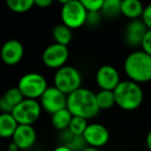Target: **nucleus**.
<instances>
[{"instance_id":"3","label":"nucleus","mask_w":151,"mask_h":151,"mask_svg":"<svg viewBox=\"0 0 151 151\" xmlns=\"http://www.w3.org/2000/svg\"><path fill=\"white\" fill-rule=\"evenodd\" d=\"M113 93L115 97V104L123 111H135L143 104V88L141 84L132 80H121Z\"/></svg>"},{"instance_id":"20","label":"nucleus","mask_w":151,"mask_h":151,"mask_svg":"<svg viewBox=\"0 0 151 151\" xmlns=\"http://www.w3.org/2000/svg\"><path fill=\"white\" fill-rule=\"evenodd\" d=\"M72 37H73L72 29H70L64 24L57 25L52 30V38L55 40V43L68 46V44L71 42Z\"/></svg>"},{"instance_id":"19","label":"nucleus","mask_w":151,"mask_h":151,"mask_svg":"<svg viewBox=\"0 0 151 151\" xmlns=\"http://www.w3.org/2000/svg\"><path fill=\"white\" fill-rule=\"evenodd\" d=\"M72 117H73V115L71 114V112L67 108H65V109H62L60 111L52 114L50 123H52V127L56 129L57 131L63 132L68 129L70 122L72 120Z\"/></svg>"},{"instance_id":"24","label":"nucleus","mask_w":151,"mask_h":151,"mask_svg":"<svg viewBox=\"0 0 151 151\" xmlns=\"http://www.w3.org/2000/svg\"><path fill=\"white\" fill-rule=\"evenodd\" d=\"M88 125V119L82 117H78V116H73L68 129L71 133H73L74 135L82 136L84 132H86Z\"/></svg>"},{"instance_id":"18","label":"nucleus","mask_w":151,"mask_h":151,"mask_svg":"<svg viewBox=\"0 0 151 151\" xmlns=\"http://www.w3.org/2000/svg\"><path fill=\"white\" fill-rule=\"evenodd\" d=\"M59 138H60L62 145L67 146L73 151H81L88 146L82 136L74 135L69 129L61 132Z\"/></svg>"},{"instance_id":"6","label":"nucleus","mask_w":151,"mask_h":151,"mask_svg":"<svg viewBox=\"0 0 151 151\" xmlns=\"http://www.w3.org/2000/svg\"><path fill=\"white\" fill-rule=\"evenodd\" d=\"M88 10L78 0H71L64 4L61 8L62 24L66 25L70 29H78L86 25Z\"/></svg>"},{"instance_id":"28","label":"nucleus","mask_w":151,"mask_h":151,"mask_svg":"<svg viewBox=\"0 0 151 151\" xmlns=\"http://www.w3.org/2000/svg\"><path fill=\"white\" fill-rule=\"evenodd\" d=\"M141 47L143 52H145L146 54L151 56V30H148L146 32L143 41H142Z\"/></svg>"},{"instance_id":"5","label":"nucleus","mask_w":151,"mask_h":151,"mask_svg":"<svg viewBox=\"0 0 151 151\" xmlns=\"http://www.w3.org/2000/svg\"><path fill=\"white\" fill-rule=\"evenodd\" d=\"M48 88L47 80L42 74L37 72H29L21 76L18 82V88L25 99L39 100Z\"/></svg>"},{"instance_id":"14","label":"nucleus","mask_w":151,"mask_h":151,"mask_svg":"<svg viewBox=\"0 0 151 151\" xmlns=\"http://www.w3.org/2000/svg\"><path fill=\"white\" fill-rule=\"evenodd\" d=\"M12 139L19 150L26 151L31 149L35 145L36 140H37V134L33 125L19 124Z\"/></svg>"},{"instance_id":"11","label":"nucleus","mask_w":151,"mask_h":151,"mask_svg":"<svg viewBox=\"0 0 151 151\" xmlns=\"http://www.w3.org/2000/svg\"><path fill=\"white\" fill-rule=\"evenodd\" d=\"M120 81L119 72L112 65H103L96 72V83L100 90L114 91Z\"/></svg>"},{"instance_id":"16","label":"nucleus","mask_w":151,"mask_h":151,"mask_svg":"<svg viewBox=\"0 0 151 151\" xmlns=\"http://www.w3.org/2000/svg\"><path fill=\"white\" fill-rule=\"evenodd\" d=\"M144 4L141 0H122L121 14L129 20H139L144 12Z\"/></svg>"},{"instance_id":"8","label":"nucleus","mask_w":151,"mask_h":151,"mask_svg":"<svg viewBox=\"0 0 151 151\" xmlns=\"http://www.w3.org/2000/svg\"><path fill=\"white\" fill-rule=\"evenodd\" d=\"M68 59H69L68 46L55 43V42L44 48L41 56L43 65L54 70H58L64 67L67 63Z\"/></svg>"},{"instance_id":"31","label":"nucleus","mask_w":151,"mask_h":151,"mask_svg":"<svg viewBox=\"0 0 151 151\" xmlns=\"http://www.w3.org/2000/svg\"><path fill=\"white\" fill-rule=\"evenodd\" d=\"M52 151H73V150H71L69 147H67V146H65V145H62L61 144V145L57 146Z\"/></svg>"},{"instance_id":"37","label":"nucleus","mask_w":151,"mask_h":151,"mask_svg":"<svg viewBox=\"0 0 151 151\" xmlns=\"http://www.w3.org/2000/svg\"><path fill=\"white\" fill-rule=\"evenodd\" d=\"M146 151H150V150H146Z\"/></svg>"},{"instance_id":"13","label":"nucleus","mask_w":151,"mask_h":151,"mask_svg":"<svg viewBox=\"0 0 151 151\" xmlns=\"http://www.w3.org/2000/svg\"><path fill=\"white\" fill-rule=\"evenodd\" d=\"M147 31V27L142 22L141 19L129 21L127 26H125L124 34H123L125 43L129 46H131V47L141 46L144 36H145Z\"/></svg>"},{"instance_id":"15","label":"nucleus","mask_w":151,"mask_h":151,"mask_svg":"<svg viewBox=\"0 0 151 151\" xmlns=\"http://www.w3.org/2000/svg\"><path fill=\"white\" fill-rule=\"evenodd\" d=\"M24 99V96L18 86L9 88L0 98V111L3 113H12V110Z\"/></svg>"},{"instance_id":"30","label":"nucleus","mask_w":151,"mask_h":151,"mask_svg":"<svg viewBox=\"0 0 151 151\" xmlns=\"http://www.w3.org/2000/svg\"><path fill=\"white\" fill-rule=\"evenodd\" d=\"M145 143H146V147H147V150L151 151V129H149V131H148L147 135H146Z\"/></svg>"},{"instance_id":"2","label":"nucleus","mask_w":151,"mask_h":151,"mask_svg":"<svg viewBox=\"0 0 151 151\" xmlns=\"http://www.w3.org/2000/svg\"><path fill=\"white\" fill-rule=\"evenodd\" d=\"M123 71L127 79L139 84L151 81V56L142 50H134L123 62Z\"/></svg>"},{"instance_id":"33","label":"nucleus","mask_w":151,"mask_h":151,"mask_svg":"<svg viewBox=\"0 0 151 151\" xmlns=\"http://www.w3.org/2000/svg\"><path fill=\"white\" fill-rule=\"evenodd\" d=\"M57 1H58L59 3H61L62 5H64V4L68 3V2H70V1H71V0H57Z\"/></svg>"},{"instance_id":"1","label":"nucleus","mask_w":151,"mask_h":151,"mask_svg":"<svg viewBox=\"0 0 151 151\" xmlns=\"http://www.w3.org/2000/svg\"><path fill=\"white\" fill-rule=\"evenodd\" d=\"M67 109L73 116L91 119L100 112L96 93L86 88H80L67 96Z\"/></svg>"},{"instance_id":"10","label":"nucleus","mask_w":151,"mask_h":151,"mask_svg":"<svg viewBox=\"0 0 151 151\" xmlns=\"http://www.w3.org/2000/svg\"><path fill=\"white\" fill-rule=\"evenodd\" d=\"M82 137L88 146L100 149L109 143L110 132L106 127V125L102 123L91 122L88 123Z\"/></svg>"},{"instance_id":"21","label":"nucleus","mask_w":151,"mask_h":151,"mask_svg":"<svg viewBox=\"0 0 151 151\" xmlns=\"http://www.w3.org/2000/svg\"><path fill=\"white\" fill-rule=\"evenodd\" d=\"M96 99L100 110L111 109L114 105H116L113 91L100 90L98 93H96Z\"/></svg>"},{"instance_id":"36","label":"nucleus","mask_w":151,"mask_h":151,"mask_svg":"<svg viewBox=\"0 0 151 151\" xmlns=\"http://www.w3.org/2000/svg\"><path fill=\"white\" fill-rule=\"evenodd\" d=\"M115 151H123V150H115Z\"/></svg>"},{"instance_id":"22","label":"nucleus","mask_w":151,"mask_h":151,"mask_svg":"<svg viewBox=\"0 0 151 151\" xmlns=\"http://www.w3.org/2000/svg\"><path fill=\"white\" fill-rule=\"evenodd\" d=\"M121 2L122 0H104L101 8V14L108 19H114L121 14Z\"/></svg>"},{"instance_id":"27","label":"nucleus","mask_w":151,"mask_h":151,"mask_svg":"<svg viewBox=\"0 0 151 151\" xmlns=\"http://www.w3.org/2000/svg\"><path fill=\"white\" fill-rule=\"evenodd\" d=\"M141 20L145 24V26L147 27L148 30H151V2L144 7V12L143 14H142Z\"/></svg>"},{"instance_id":"12","label":"nucleus","mask_w":151,"mask_h":151,"mask_svg":"<svg viewBox=\"0 0 151 151\" xmlns=\"http://www.w3.org/2000/svg\"><path fill=\"white\" fill-rule=\"evenodd\" d=\"M25 48L18 39H8L0 47V59L5 65L16 66L24 58Z\"/></svg>"},{"instance_id":"17","label":"nucleus","mask_w":151,"mask_h":151,"mask_svg":"<svg viewBox=\"0 0 151 151\" xmlns=\"http://www.w3.org/2000/svg\"><path fill=\"white\" fill-rule=\"evenodd\" d=\"M19 127L18 121L12 113H0V138L9 139L14 135Z\"/></svg>"},{"instance_id":"34","label":"nucleus","mask_w":151,"mask_h":151,"mask_svg":"<svg viewBox=\"0 0 151 151\" xmlns=\"http://www.w3.org/2000/svg\"><path fill=\"white\" fill-rule=\"evenodd\" d=\"M6 151H21V150H10V149H7Z\"/></svg>"},{"instance_id":"23","label":"nucleus","mask_w":151,"mask_h":151,"mask_svg":"<svg viewBox=\"0 0 151 151\" xmlns=\"http://www.w3.org/2000/svg\"><path fill=\"white\" fill-rule=\"evenodd\" d=\"M6 6L16 14H23L34 6V0H5Z\"/></svg>"},{"instance_id":"4","label":"nucleus","mask_w":151,"mask_h":151,"mask_svg":"<svg viewBox=\"0 0 151 151\" xmlns=\"http://www.w3.org/2000/svg\"><path fill=\"white\" fill-rule=\"evenodd\" d=\"M82 76L77 68L70 65L56 70L54 75V86L63 91L65 95H70L81 88Z\"/></svg>"},{"instance_id":"26","label":"nucleus","mask_w":151,"mask_h":151,"mask_svg":"<svg viewBox=\"0 0 151 151\" xmlns=\"http://www.w3.org/2000/svg\"><path fill=\"white\" fill-rule=\"evenodd\" d=\"M102 14L101 12H88V17H86V25L90 27H97L100 25L102 21Z\"/></svg>"},{"instance_id":"35","label":"nucleus","mask_w":151,"mask_h":151,"mask_svg":"<svg viewBox=\"0 0 151 151\" xmlns=\"http://www.w3.org/2000/svg\"><path fill=\"white\" fill-rule=\"evenodd\" d=\"M33 151H43V150H33Z\"/></svg>"},{"instance_id":"32","label":"nucleus","mask_w":151,"mask_h":151,"mask_svg":"<svg viewBox=\"0 0 151 151\" xmlns=\"http://www.w3.org/2000/svg\"><path fill=\"white\" fill-rule=\"evenodd\" d=\"M81 151H101L99 149V148H95V147H90V146H86V148H84L83 150Z\"/></svg>"},{"instance_id":"29","label":"nucleus","mask_w":151,"mask_h":151,"mask_svg":"<svg viewBox=\"0 0 151 151\" xmlns=\"http://www.w3.org/2000/svg\"><path fill=\"white\" fill-rule=\"evenodd\" d=\"M55 0H34V5L40 8H47L52 4Z\"/></svg>"},{"instance_id":"25","label":"nucleus","mask_w":151,"mask_h":151,"mask_svg":"<svg viewBox=\"0 0 151 151\" xmlns=\"http://www.w3.org/2000/svg\"><path fill=\"white\" fill-rule=\"evenodd\" d=\"M88 12H100L104 0H78Z\"/></svg>"},{"instance_id":"9","label":"nucleus","mask_w":151,"mask_h":151,"mask_svg":"<svg viewBox=\"0 0 151 151\" xmlns=\"http://www.w3.org/2000/svg\"><path fill=\"white\" fill-rule=\"evenodd\" d=\"M39 103L42 110L50 115L62 109L67 108V95L57 88L55 86H48L40 97Z\"/></svg>"},{"instance_id":"7","label":"nucleus","mask_w":151,"mask_h":151,"mask_svg":"<svg viewBox=\"0 0 151 151\" xmlns=\"http://www.w3.org/2000/svg\"><path fill=\"white\" fill-rule=\"evenodd\" d=\"M42 108L38 100L24 99L14 110L12 114L19 124L32 125L39 119Z\"/></svg>"}]
</instances>
